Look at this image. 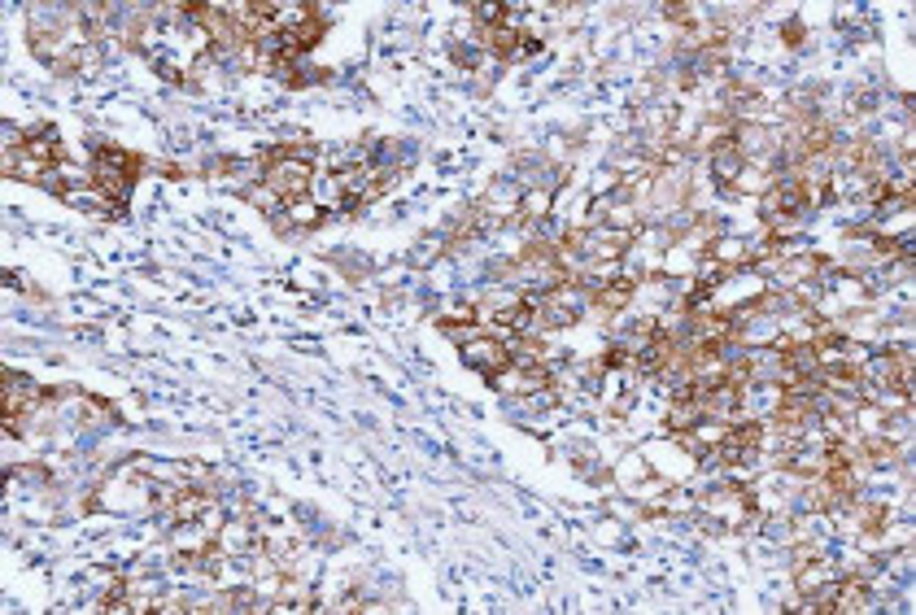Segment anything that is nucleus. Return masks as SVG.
Here are the masks:
<instances>
[{"instance_id": "f257e3e1", "label": "nucleus", "mask_w": 916, "mask_h": 615, "mask_svg": "<svg viewBox=\"0 0 916 615\" xmlns=\"http://www.w3.org/2000/svg\"><path fill=\"white\" fill-rule=\"evenodd\" d=\"M140 170H145V162L136 154H122V149H97V162H92V179H97V188H101L105 197L114 205L127 201V193H131V184L140 179Z\"/></svg>"}, {"instance_id": "f03ea898", "label": "nucleus", "mask_w": 916, "mask_h": 615, "mask_svg": "<svg viewBox=\"0 0 916 615\" xmlns=\"http://www.w3.org/2000/svg\"><path fill=\"white\" fill-rule=\"evenodd\" d=\"M266 188L280 201H302V193L310 188V149H284V154L271 157Z\"/></svg>"}, {"instance_id": "7ed1b4c3", "label": "nucleus", "mask_w": 916, "mask_h": 615, "mask_svg": "<svg viewBox=\"0 0 916 615\" xmlns=\"http://www.w3.org/2000/svg\"><path fill=\"white\" fill-rule=\"evenodd\" d=\"M462 359L471 362V367H480L485 375H498V371L510 362V345H498V341H471V345H462Z\"/></svg>"}, {"instance_id": "20e7f679", "label": "nucleus", "mask_w": 916, "mask_h": 615, "mask_svg": "<svg viewBox=\"0 0 916 615\" xmlns=\"http://www.w3.org/2000/svg\"><path fill=\"white\" fill-rule=\"evenodd\" d=\"M799 205H808V188L803 184H781L777 193H768V214H794Z\"/></svg>"}, {"instance_id": "39448f33", "label": "nucleus", "mask_w": 916, "mask_h": 615, "mask_svg": "<svg viewBox=\"0 0 916 615\" xmlns=\"http://www.w3.org/2000/svg\"><path fill=\"white\" fill-rule=\"evenodd\" d=\"M485 40H489V49L494 52H510L524 35H519L515 27H507V22H494V27H485Z\"/></svg>"}, {"instance_id": "423d86ee", "label": "nucleus", "mask_w": 916, "mask_h": 615, "mask_svg": "<svg viewBox=\"0 0 916 615\" xmlns=\"http://www.w3.org/2000/svg\"><path fill=\"white\" fill-rule=\"evenodd\" d=\"M742 170V154H738V145H724L720 154H715V179L720 184H733V175Z\"/></svg>"}, {"instance_id": "0eeeda50", "label": "nucleus", "mask_w": 916, "mask_h": 615, "mask_svg": "<svg viewBox=\"0 0 916 615\" xmlns=\"http://www.w3.org/2000/svg\"><path fill=\"white\" fill-rule=\"evenodd\" d=\"M288 214H293L297 223H319V218H323L319 209H310V205H305V201H293V205H288Z\"/></svg>"}]
</instances>
